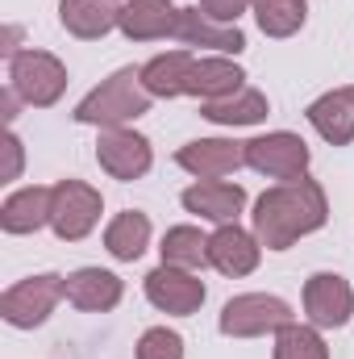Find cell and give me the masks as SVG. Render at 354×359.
I'll use <instances>...</instances> for the list:
<instances>
[{"label":"cell","mask_w":354,"mask_h":359,"mask_svg":"<svg viewBox=\"0 0 354 359\" xmlns=\"http://www.w3.org/2000/svg\"><path fill=\"white\" fill-rule=\"evenodd\" d=\"M259 238L255 234H246V230H238L234 222L229 226H221L213 238H208V264L221 271V276H229V280H238V276H250V271L259 268Z\"/></svg>","instance_id":"12"},{"label":"cell","mask_w":354,"mask_h":359,"mask_svg":"<svg viewBox=\"0 0 354 359\" xmlns=\"http://www.w3.org/2000/svg\"><path fill=\"white\" fill-rule=\"evenodd\" d=\"M146 297H150L155 309L176 313V318H187V313L200 309V301H204V284H200L187 268H171V264H163V268H155L150 276H146Z\"/></svg>","instance_id":"9"},{"label":"cell","mask_w":354,"mask_h":359,"mask_svg":"<svg viewBox=\"0 0 354 359\" xmlns=\"http://www.w3.org/2000/svg\"><path fill=\"white\" fill-rule=\"evenodd\" d=\"M150 109V92L142 88V72L134 67H121L113 72L96 92H88L80 104H76V121L80 126H104V130H121L125 121L142 117Z\"/></svg>","instance_id":"2"},{"label":"cell","mask_w":354,"mask_h":359,"mask_svg":"<svg viewBox=\"0 0 354 359\" xmlns=\"http://www.w3.org/2000/svg\"><path fill=\"white\" fill-rule=\"evenodd\" d=\"M246 168H255L271 180H296L309 168V147H304V138H296L288 130L267 134V138H250L246 142Z\"/></svg>","instance_id":"7"},{"label":"cell","mask_w":354,"mask_h":359,"mask_svg":"<svg viewBox=\"0 0 354 359\" xmlns=\"http://www.w3.org/2000/svg\"><path fill=\"white\" fill-rule=\"evenodd\" d=\"M117 13H121V4H113V0H63L59 4V21L76 38H104L117 25Z\"/></svg>","instance_id":"20"},{"label":"cell","mask_w":354,"mask_h":359,"mask_svg":"<svg viewBox=\"0 0 354 359\" xmlns=\"http://www.w3.org/2000/svg\"><path fill=\"white\" fill-rule=\"evenodd\" d=\"M196 63V55L187 50H171V55H159L142 67V88L150 96H183V80H187V67Z\"/></svg>","instance_id":"22"},{"label":"cell","mask_w":354,"mask_h":359,"mask_svg":"<svg viewBox=\"0 0 354 359\" xmlns=\"http://www.w3.org/2000/svg\"><path fill=\"white\" fill-rule=\"evenodd\" d=\"M275 359H330V351H325V343L313 326L288 322V326L275 330Z\"/></svg>","instance_id":"26"},{"label":"cell","mask_w":354,"mask_h":359,"mask_svg":"<svg viewBox=\"0 0 354 359\" xmlns=\"http://www.w3.org/2000/svg\"><path fill=\"white\" fill-rule=\"evenodd\" d=\"M325 217H330V201L317 180H283V184L267 188L255 205V238L267 251H288L296 238L321 230Z\"/></svg>","instance_id":"1"},{"label":"cell","mask_w":354,"mask_h":359,"mask_svg":"<svg viewBox=\"0 0 354 359\" xmlns=\"http://www.w3.org/2000/svg\"><path fill=\"white\" fill-rule=\"evenodd\" d=\"M242 205H246V192L238 184H225V180H200V184H192L183 192L187 213H200V217L221 222V226H229L242 213Z\"/></svg>","instance_id":"16"},{"label":"cell","mask_w":354,"mask_h":359,"mask_svg":"<svg viewBox=\"0 0 354 359\" xmlns=\"http://www.w3.org/2000/svg\"><path fill=\"white\" fill-rule=\"evenodd\" d=\"M67 301L76 309H88V313H104L121 301V280L104 268H80L67 276Z\"/></svg>","instance_id":"19"},{"label":"cell","mask_w":354,"mask_h":359,"mask_svg":"<svg viewBox=\"0 0 354 359\" xmlns=\"http://www.w3.org/2000/svg\"><path fill=\"white\" fill-rule=\"evenodd\" d=\"M50 196H55V188H42V184H29V188L13 192L0 209L4 234H34L38 226H46L50 222Z\"/></svg>","instance_id":"18"},{"label":"cell","mask_w":354,"mask_h":359,"mask_svg":"<svg viewBox=\"0 0 354 359\" xmlns=\"http://www.w3.org/2000/svg\"><path fill=\"white\" fill-rule=\"evenodd\" d=\"M304 313H309V322L321 326V330H338V326H346L351 313H354L351 284H346L342 276H334V271H317V276H309V284H304Z\"/></svg>","instance_id":"8"},{"label":"cell","mask_w":354,"mask_h":359,"mask_svg":"<svg viewBox=\"0 0 354 359\" xmlns=\"http://www.w3.org/2000/svg\"><path fill=\"white\" fill-rule=\"evenodd\" d=\"M171 38L187 42V46H213V50H221V55H238V50L246 46V38H242L238 25L213 21L200 4H196V8H179V21H176V34H171Z\"/></svg>","instance_id":"14"},{"label":"cell","mask_w":354,"mask_h":359,"mask_svg":"<svg viewBox=\"0 0 354 359\" xmlns=\"http://www.w3.org/2000/svg\"><path fill=\"white\" fill-rule=\"evenodd\" d=\"M100 222V192L80 180H59L50 196V226L63 243H80Z\"/></svg>","instance_id":"5"},{"label":"cell","mask_w":354,"mask_h":359,"mask_svg":"<svg viewBox=\"0 0 354 359\" xmlns=\"http://www.w3.org/2000/svg\"><path fill=\"white\" fill-rule=\"evenodd\" d=\"M8 88L34 109H50L67 88V67L46 50H17L8 59Z\"/></svg>","instance_id":"3"},{"label":"cell","mask_w":354,"mask_h":359,"mask_svg":"<svg viewBox=\"0 0 354 359\" xmlns=\"http://www.w3.org/2000/svg\"><path fill=\"white\" fill-rule=\"evenodd\" d=\"M138 359H183V339L167 326H155L142 334L138 343Z\"/></svg>","instance_id":"27"},{"label":"cell","mask_w":354,"mask_h":359,"mask_svg":"<svg viewBox=\"0 0 354 359\" xmlns=\"http://www.w3.org/2000/svg\"><path fill=\"white\" fill-rule=\"evenodd\" d=\"M246 4H250V0H200V8H204L213 21H225V25H234V21L246 13Z\"/></svg>","instance_id":"28"},{"label":"cell","mask_w":354,"mask_h":359,"mask_svg":"<svg viewBox=\"0 0 354 359\" xmlns=\"http://www.w3.org/2000/svg\"><path fill=\"white\" fill-rule=\"evenodd\" d=\"M179 168L192 172L196 180H221L238 168H246V142H229V138H200L179 147Z\"/></svg>","instance_id":"11"},{"label":"cell","mask_w":354,"mask_h":359,"mask_svg":"<svg viewBox=\"0 0 354 359\" xmlns=\"http://www.w3.org/2000/svg\"><path fill=\"white\" fill-rule=\"evenodd\" d=\"M255 17H259V29L267 38H292L304 17H309V4L304 0H250Z\"/></svg>","instance_id":"24"},{"label":"cell","mask_w":354,"mask_h":359,"mask_svg":"<svg viewBox=\"0 0 354 359\" xmlns=\"http://www.w3.org/2000/svg\"><path fill=\"white\" fill-rule=\"evenodd\" d=\"M59 297H67V280H63V276H29V280L13 284V288L0 297V313H4L8 326L34 330V326H42V322L55 313Z\"/></svg>","instance_id":"4"},{"label":"cell","mask_w":354,"mask_h":359,"mask_svg":"<svg viewBox=\"0 0 354 359\" xmlns=\"http://www.w3.org/2000/svg\"><path fill=\"white\" fill-rule=\"evenodd\" d=\"M292 322V309L279 301V297H267V292H246V297H234L225 309H221V334L229 339H259L267 330H279Z\"/></svg>","instance_id":"6"},{"label":"cell","mask_w":354,"mask_h":359,"mask_svg":"<svg viewBox=\"0 0 354 359\" xmlns=\"http://www.w3.org/2000/svg\"><path fill=\"white\" fill-rule=\"evenodd\" d=\"M246 76L242 67H234L229 59H196L187 67V80H183V96H200V100H221V96H234L242 92Z\"/></svg>","instance_id":"17"},{"label":"cell","mask_w":354,"mask_h":359,"mask_svg":"<svg viewBox=\"0 0 354 359\" xmlns=\"http://www.w3.org/2000/svg\"><path fill=\"white\" fill-rule=\"evenodd\" d=\"M146 243H150V222H146V213H117V217L108 222V230H104L108 255H113V259H125V264H134V259L146 251Z\"/></svg>","instance_id":"21"},{"label":"cell","mask_w":354,"mask_h":359,"mask_svg":"<svg viewBox=\"0 0 354 359\" xmlns=\"http://www.w3.org/2000/svg\"><path fill=\"white\" fill-rule=\"evenodd\" d=\"M179 21V8L167 0H125L117 13V29L134 42H150V38H171Z\"/></svg>","instance_id":"13"},{"label":"cell","mask_w":354,"mask_h":359,"mask_svg":"<svg viewBox=\"0 0 354 359\" xmlns=\"http://www.w3.org/2000/svg\"><path fill=\"white\" fill-rule=\"evenodd\" d=\"M163 264L171 268H200L208 264V238L196 226H176L163 234Z\"/></svg>","instance_id":"25"},{"label":"cell","mask_w":354,"mask_h":359,"mask_svg":"<svg viewBox=\"0 0 354 359\" xmlns=\"http://www.w3.org/2000/svg\"><path fill=\"white\" fill-rule=\"evenodd\" d=\"M204 117L217 126H255L267 117V96L255 88H242L221 100H204Z\"/></svg>","instance_id":"23"},{"label":"cell","mask_w":354,"mask_h":359,"mask_svg":"<svg viewBox=\"0 0 354 359\" xmlns=\"http://www.w3.org/2000/svg\"><path fill=\"white\" fill-rule=\"evenodd\" d=\"M309 121L330 147L354 142V88H334L325 96H317L309 104Z\"/></svg>","instance_id":"15"},{"label":"cell","mask_w":354,"mask_h":359,"mask_svg":"<svg viewBox=\"0 0 354 359\" xmlns=\"http://www.w3.org/2000/svg\"><path fill=\"white\" fill-rule=\"evenodd\" d=\"M96 159L113 180H138L150 172V142L134 130H104L96 142Z\"/></svg>","instance_id":"10"}]
</instances>
